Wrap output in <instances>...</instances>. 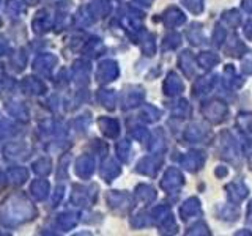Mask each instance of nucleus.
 <instances>
[]
</instances>
